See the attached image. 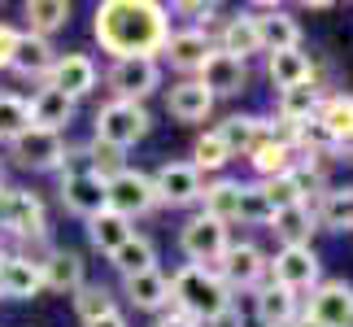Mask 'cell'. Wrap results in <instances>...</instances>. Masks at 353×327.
Listing matches in <instances>:
<instances>
[{"mask_svg":"<svg viewBox=\"0 0 353 327\" xmlns=\"http://www.w3.org/2000/svg\"><path fill=\"white\" fill-rule=\"evenodd\" d=\"M266 279L288 293H314L323 284V262L314 244H279L275 257H266Z\"/></svg>","mask_w":353,"mask_h":327,"instance_id":"3957f363","label":"cell"},{"mask_svg":"<svg viewBox=\"0 0 353 327\" xmlns=\"http://www.w3.org/2000/svg\"><path fill=\"white\" fill-rule=\"evenodd\" d=\"M61 206L70 210V214H79L88 223L92 214H101L105 210V179L97 170H61Z\"/></svg>","mask_w":353,"mask_h":327,"instance_id":"2e32d148","label":"cell"},{"mask_svg":"<svg viewBox=\"0 0 353 327\" xmlns=\"http://www.w3.org/2000/svg\"><path fill=\"white\" fill-rule=\"evenodd\" d=\"M83 157H88V166L97 170L101 179H110V175H118L122 166H127V153H122V148H114V144H105V140H97V135L83 144Z\"/></svg>","mask_w":353,"mask_h":327,"instance_id":"60d3db41","label":"cell"},{"mask_svg":"<svg viewBox=\"0 0 353 327\" xmlns=\"http://www.w3.org/2000/svg\"><path fill=\"white\" fill-rule=\"evenodd\" d=\"M292 131L288 122H262V135H257V144L249 148V166L257 175V184L275 179V175H288L292 161H296V148H292Z\"/></svg>","mask_w":353,"mask_h":327,"instance_id":"52a82bcc","label":"cell"},{"mask_svg":"<svg viewBox=\"0 0 353 327\" xmlns=\"http://www.w3.org/2000/svg\"><path fill=\"white\" fill-rule=\"evenodd\" d=\"M110 266L118 270L122 279L144 275V270H157V249H153V240H148V236H131L122 249L110 253Z\"/></svg>","mask_w":353,"mask_h":327,"instance_id":"1f68e13d","label":"cell"},{"mask_svg":"<svg viewBox=\"0 0 353 327\" xmlns=\"http://www.w3.org/2000/svg\"><path fill=\"white\" fill-rule=\"evenodd\" d=\"M148 131H153V118H148V109L135 105V101H105L97 109V140L122 148V153H127L135 140H144Z\"/></svg>","mask_w":353,"mask_h":327,"instance_id":"5b68a950","label":"cell"},{"mask_svg":"<svg viewBox=\"0 0 353 327\" xmlns=\"http://www.w3.org/2000/svg\"><path fill=\"white\" fill-rule=\"evenodd\" d=\"M236 210H240V179H214V184H205V192H201V214H210V218H219V223L232 227Z\"/></svg>","mask_w":353,"mask_h":327,"instance_id":"d590c367","label":"cell"},{"mask_svg":"<svg viewBox=\"0 0 353 327\" xmlns=\"http://www.w3.org/2000/svg\"><path fill=\"white\" fill-rule=\"evenodd\" d=\"M196 83L205 88L214 101H219V97H240V92L249 88V61H240V57H232V52L214 48L205 57V66L196 70Z\"/></svg>","mask_w":353,"mask_h":327,"instance_id":"5bb4252c","label":"cell"},{"mask_svg":"<svg viewBox=\"0 0 353 327\" xmlns=\"http://www.w3.org/2000/svg\"><path fill=\"white\" fill-rule=\"evenodd\" d=\"M349 327H353V319H349Z\"/></svg>","mask_w":353,"mask_h":327,"instance_id":"f907efd6","label":"cell"},{"mask_svg":"<svg viewBox=\"0 0 353 327\" xmlns=\"http://www.w3.org/2000/svg\"><path fill=\"white\" fill-rule=\"evenodd\" d=\"M227 244H232V231H227V223H219L210 214H192L179 227V249L192 266H214L227 253Z\"/></svg>","mask_w":353,"mask_h":327,"instance_id":"ba28073f","label":"cell"},{"mask_svg":"<svg viewBox=\"0 0 353 327\" xmlns=\"http://www.w3.org/2000/svg\"><path fill=\"white\" fill-rule=\"evenodd\" d=\"M153 327H196L188 315H179V310H166V315H157V323Z\"/></svg>","mask_w":353,"mask_h":327,"instance_id":"f6af8a7d","label":"cell"},{"mask_svg":"<svg viewBox=\"0 0 353 327\" xmlns=\"http://www.w3.org/2000/svg\"><path fill=\"white\" fill-rule=\"evenodd\" d=\"M70 0H31V5L22 9V18H26V31L39 35V39H48L52 31H61L65 22H70Z\"/></svg>","mask_w":353,"mask_h":327,"instance_id":"836d02e7","label":"cell"},{"mask_svg":"<svg viewBox=\"0 0 353 327\" xmlns=\"http://www.w3.org/2000/svg\"><path fill=\"white\" fill-rule=\"evenodd\" d=\"M65 148H70V144H65V135L26 127L18 140H9V157L18 161L22 170H61Z\"/></svg>","mask_w":353,"mask_h":327,"instance_id":"7c38bea8","label":"cell"},{"mask_svg":"<svg viewBox=\"0 0 353 327\" xmlns=\"http://www.w3.org/2000/svg\"><path fill=\"white\" fill-rule=\"evenodd\" d=\"M227 319H232L236 327H257V288L253 293H232Z\"/></svg>","mask_w":353,"mask_h":327,"instance_id":"b9f144b4","label":"cell"},{"mask_svg":"<svg viewBox=\"0 0 353 327\" xmlns=\"http://www.w3.org/2000/svg\"><path fill=\"white\" fill-rule=\"evenodd\" d=\"M319 101H323V88L319 83H296V88H283L279 92L275 114H279V122L296 127V122H305V118L319 114Z\"/></svg>","mask_w":353,"mask_h":327,"instance_id":"4dcf8cb0","label":"cell"},{"mask_svg":"<svg viewBox=\"0 0 353 327\" xmlns=\"http://www.w3.org/2000/svg\"><path fill=\"white\" fill-rule=\"evenodd\" d=\"M310 210L323 231H353V188H327Z\"/></svg>","mask_w":353,"mask_h":327,"instance_id":"f1b7e54d","label":"cell"},{"mask_svg":"<svg viewBox=\"0 0 353 327\" xmlns=\"http://www.w3.org/2000/svg\"><path fill=\"white\" fill-rule=\"evenodd\" d=\"M131 236H135V223L122 218V214H114V210H101V214L88 218V244L97 253H105V257H110L114 249H122Z\"/></svg>","mask_w":353,"mask_h":327,"instance_id":"d4e9b609","label":"cell"},{"mask_svg":"<svg viewBox=\"0 0 353 327\" xmlns=\"http://www.w3.org/2000/svg\"><path fill=\"white\" fill-rule=\"evenodd\" d=\"M270 201L262 192V184H240V210H236V223H249V227H266L270 223Z\"/></svg>","mask_w":353,"mask_h":327,"instance_id":"ab89813d","label":"cell"},{"mask_svg":"<svg viewBox=\"0 0 353 327\" xmlns=\"http://www.w3.org/2000/svg\"><path fill=\"white\" fill-rule=\"evenodd\" d=\"M0 192H5V166H0Z\"/></svg>","mask_w":353,"mask_h":327,"instance_id":"681fc988","label":"cell"},{"mask_svg":"<svg viewBox=\"0 0 353 327\" xmlns=\"http://www.w3.org/2000/svg\"><path fill=\"white\" fill-rule=\"evenodd\" d=\"M227 306H232V288L214 275V266H192L183 262L179 270L170 275V310L188 315L196 327L201 323H223L227 319Z\"/></svg>","mask_w":353,"mask_h":327,"instance_id":"7a4b0ae2","label":"cell"},{"mask_svg":"<svg viewBox=\"0 0 353 327\" xmlns=\"http://www.w3.org/2000/svg\"><path fill=\"white\" fill-rule=\"evenodd\" d=\"M266 227L275 231V240H279V244H310V240H314V231H319L314 210H310V206H288V210H275Z\"/></svg>","mask_w":353,"mask_h":327,"instance_id":"83f0119b","label":"cell"},{"mask_svg":"<svg viewBox=\"0 0 353 327\" xmlns=\"http://www.w3.org/2000/svg\"><path fill=\"white\" fill-rule=\"evenodd\" d=\"M292 327H319V323H314V319H305V315H301V319H296Z\"/></svg>","mask_w":353,"mask_h":327,"instance_id":"7dc6e473","label":"cell"},{"mask_svg":"<svg viewBox=\"0 0 353 327\" xmlns=\"http://www.w3.org/2000/svg\"><path fill=\"white\" fill-rule=\"evenodd\" d=\"M92 35L101 52L114 61L122 57H161V44L170 35V13L157 0H101L92 13Z\"/></svg>","mask_w":353,"mask_h":327,"instance_id":"6da1fadb","label":"cell"},{"mask_svg":"<svg viewBox=\"0 0 353 327\" xmlns=\"http://www.w3.org/2000/svg\"><path fill=\"white\" fill-rule=\"evenodd\" d=\"M214 48L232 52V57H240V61H249L253 52H262V39H257V22H253V13L244 9V13H236V18H227V22H223V31H219V44H214Z\"/></svg>","mask_w":353,"mask_h":327,"instance_id":"4316f807","label":"cell"},{"mask_svg":"<svg viewBox=\"0 0 353 327\" xmlns=\"http://www.w3.org/2000/svg\"><path fill=\"white\" fill-rule=\"evenodd\" d=\"M31 127V109H26L22 97H13V92H0V140H18V135Z\"/></svg>","mask_w":353,"mask_h":327,"instance_id":"f35d334b","label":"cell"},{"mask_svg":"<svg viewBox=\"0 0 353 327\" xmlns=\"http://www.w3.org/2000/svg\"><path fill=\"white\" fill-rule=\"evenodd\" d=\"M253 22H257V39H262V52H288V48H301V22L292 18L288 9L270 5H253Z\"/></svg>","mask_w":353,"mask_h":327,"instance_id":"9a60e30c","label":"cell"},{"mask_svg":"<svg viewBox=\"0 0 353 327\" xmlns=\"http://www.w3.org/2000/svg\"><path fill=\"white\" fill-rule=\"evenodd\" d=\"M166 109H170V118H174V122H205V118H210V109H214V97L196 83V79H183V83H174V88H170Z\"/></svg>","mask_w":353,"mask_h":327,"instance_id":"484cf974","label":"cell"},{"mask_svg":"<svg viewBox=\"0 0 353 327\" xmlns=\"http://www.w3.org/2000/svg\"><path fill=\"white\" fill-rule=\"evenodd\" d=\"M88 327H127V315H122V310H114V315H105V319L88 323Z\"/></svg>","mask_w":353,"mask_h":327,"instance_id":"bcb514c9","label":"cell"},{"mask_svg":"<svg viewBox=\"0 0 353 327\" xmlns=\"http://www.w3.org/2000/svg\"><path fill=\"white\" fill-rule=\"evenodd\" d=\"M114 310H118V301H114V293L105 288V284H83V288L74 293V315L83 319V327L105 319V315H114Z\"/></svg>","mask_w":353,"mask_h":327,"instance_id":"8d00e7d4","label":"cell"},{"mask_svg":"<svg viewBox=\"0 0 353 327\" xmlns=\"http://www.w3.org/2000/svg\"><path fill=\"white\" fill-rule=\"evenodd\" d=\"M227 161H232V153H227V144L219 140V131H205V135L192 144V161H188V166L201 170V175H219Z\"/></svg>","mask_w":353,"mask_h":327,"instance_id":"74e56055","label":"cell"},{"mask_svg":"<svg viewBox=\"0 0 353 327\" xmlns=\"http://www.w3.org/2000/svg\"><path fill=\"white\" fill-rule=\"evenodd\" d=\"M174 9H179V13H188L196 31H205V26H210L214 18H219V5H205V0H179Z\"/></svg>","mask_w":353,"mask_h":327,"instance_id":"7bdbcfd3","label":"cell"},{"mask_svg":"<svg viewBox=\"0 0 353 327\" xmlns=\"http://www.w3.org/2000/svg\"><path fill=\"white\" fill-rule=\"evenodd\" d=\"M26 109H31V127H39V131H65V127H70V122H74V101L70 97H61V92L57 88H39L35 92V97L31 101H26Z\"/></svg>","mask_w":353,"mask_h":327,"instance_id":"603a6c76","label":"cell"},{"mask_svg":"<svg viewBox=\"0 0 353 327\" xmlns=\"http://www.w3.org/2000/svg\"><path fill=\"white\" fill-rule=\"evenodd\" d=\"M105 83H110V92H114L110 101L144 105V97H153V92L161 88V61H153V57H122V61L110 66Z\"/></svg>","mask_w":353,"mask_h":327,"instance_id":"30bf717a","label":"cell"},{"mask_svg":"<svg viewBox=\"0 0 353 327\" xmlns=\"http://www.w3.org/2000/svg\"><path fill=\"white\" fill-rule=\"evenodd\" d=\"M97 61L88 57V52H57V61H52L48 70V88H57L61 97H70L79 105V97H88L92 88H97Z\"/></svg>","mask_w":353,"mask_h":327,"instance_id":"e0dca14e","label":"cell"},{"mask_svg":"<svg viewBox=\"0 0 353 327\" xmlns=\"http://www.w3.org/2000/svg\"><path fill=\"white\" fill-rule=\"evenodd\" d=\"M39 275H44V288H48V293H65V297H74V293L88 284L83 257L70 253V249H48L44 262H39Z\"/></svg>","mask_w":353,"mask_h":327,"instance_id":"44dd1931","label":"cell"},{"mask_svg":"<svg viewBox=\"0 0 353 327\" xmlns=\"http://www.w3.org/2000/svg\"><path fill=\"white\" fill-rule=\"evenodd\" d=\"M105 210H114L122 218H144L157 210V192H153V179L135 166H122L118 175L105 179Z\"/></svg>","mask_w":353,"mask_h":327,"instance_id":"8992f818","label":"cell"},{"mask_svg":"<svg viewBox=\"0 0 353 327\" xmlns=\"http://www.w3.org/2000/svg\"><path fill=\"white\" fill-rule=\"evenodd\" d=\"M157 192V206L183 210V206H201V192H205V175L192 170L188 161H161V166L148 175Z\"/></svg>","mask_w":353,"mask_h":327,"instance_id":"8fae6325","label":"cell"},{"mask_svg":"<svg viewBox=\"0 0 353 327\" xmlns=\"http://www.w3.org/2000/svg\"><path fill=\"white\" fill-rule=\"evenodd\" d=\"M301 319V297L279 288V284H262L257 288V327H292Z\"/></svg>","mask_w":353,"mask_h":327,"instance_id":"cb8c5ba5","label":"cell"},{"mask_svg":"<svg viewBox=\"0 0 353 327\" xmlns=\"http://www.w3.org/2000/svg\"><path fill=\"white\" fill-rule=\"evenodd\" d=\"M301 315L314 319L319 327H349V319H353V284L323 279L319 288L310 293V301H305Z\"/></svg>","mask_w":353,"mask_h":327,"instance_id":"4fadbf2b","label":"cell"},{"mask_svg":"<svg viewBox=\"0 0 353 327\" xmlns=\"http://www.w3.org/2000/svg\"><path fill=\"white\" fill-rule=\"evenodd\" d=\"M52 61H57V48H52L48 39L22 31L18 35V48H13V57H9V70L18 75V79H26V83H39V88H44Z\"/></svg>","mask_w":353,"mask_h":327,"instance_id":"d6986e66","label":"cell"},{"mask_svg":"<svg viewBox=\"0 0 353 327\" xmlns=\"http://www.w3.org/2000/svg\"><path fill=\"white\" fill-rule=\"evenodd\" d=\"M39 293H44L39 262L31 253H9L5 262H0V297H9V301H31Z\"/></svg>","mask_w":353,"mask_h":327,"instance_id":"ffe728a7","label":"cell"},{"mask_svg":"<svg viewBox=\"0 0 353 327\" xmlns=\"http://www.w3.org/2000/svg\"><path fill=\"white\" fill-rule=\"evenodd\" d=\"M266 75L279 92L283 88H296V83H310V52L301 48H288V52H266Z\"/></svg>","mask_w":353,"mask_h":327,"instance_id":"d6a6232c","label":"cell"},{"mask_svg":"<svg viewBox=\"0 0 353 327\" xmlns=\"http://www.w3.org/2000/svg\"><path fill=\"white\" fill-rule=\"evenodd\" d=\"M214 275L232 293H253V288H262V279H266V253L257 249L253 240H232L227 253L214 262Z\"/></svg>","mask_w":353,"mask_h":327,"instance_id":"9c48e42d","label":"cell"},{"mask_svg":"<svg viewBox=\"0 0 353 327\" xmlns=\"http://www.w3.org/2000/svg\"><path fill=\"white\" fill-rule=\"evenodd\" d=\"M5 257H9V249H5V240H0V262H5Z\"/></svg>","mask_w":353,"mask_h":327,"instance_id":"c3c4849f","label":"cell"},{"mask_svg":"<svg viewBox=\"0 0 353 327\" xmlns=\"http://www.w3.org/2000/svg\"><path fill=\"white\" fill-rule=\"evenodd\" d=\"M314 118L336 135V153H341V144L353 140V92H323Z\"/></svg>","mask_w":353,"mask_h":327,"instance_id":"f546056e","label":"cell"},{"mask_svg":"<svg viewBox=\"0 0 353 327\" xmlns=\"http://www.w3.org/2000/svg\"><path fill=\"white\" fill-rule=\"evenodd\" d=\"M18 26H9V22H0V70H9V57H13V48H18Z\"/></svg>","mask_w":353,"mask_h":327,"instance_id":"ee69618b","label":"cell"},{"mask_svg":"<svg viewBox=\"0 0 353 327\" xmlns=\"http://www.w3.org/2000/svg\"><path fill=\"white\" fill-rule=\"evenodd\" d=\"M0 231L13 240H39L48 244V214L44 201L26 188H5L0 192Z\"/></svg>","mask_w":353,"mask_h":327,"instance_id":"277c9868","label":"cell"},{"mask_svg":"<svg viewBox=\"0 0 353 327\" xmlns=\"http://www.w3.org/2000/svg\"><path fill=\"white\" fill-rule=\"evenodd\" d=\"M122 293L135 310H148V315H166L170 310V275L166 270H144V275L122 279Z\"/></svg>","mask_w":353,"mask_h":327,"instance_id":"7402d4cb","label":"cell"},{"mask_svg":"<svg viewBox=\"0 0 353 327\" xmlns=\"http://www.w3.org/2000/svg\"><path fill=\"white\" fill-rule=\"evenodd\" d=\"M262 122H266V118H257V114H232L227 122H219L214 131H219V140L227 144V153H232V157H244V153L257 144V135H262Z\"/></svg>","mask_w":353,"mask_h":327,"instance_id":"e575fe53","label":"cell"},{"mask_svg":"<svg viewBox=\"0 0 353 327\" xmlns=\"http://www.w3.org/2000/svg\"><path fill=\"white\" fill-rule=\"evenodd\" d=\"M214 52V35L210 31H196V26H183V31H170L166 44H161V57H166L174 70L183 75H196L205 57Z\"/></svg>","mask_w":353,"mask_h":327,"instance_id":"ac0fdd59","label":"cell"}]
</instances>
